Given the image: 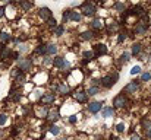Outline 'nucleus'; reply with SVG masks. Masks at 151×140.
<instances>
[{
	"label": "nucleus",
	"instance_id": "10",
	"mask_svg": "<svg viewBox=\"0 0 151 140\" xmlns=\"http://www.w3.org/2000/svg\"><path fill=\"white\" fill-rule=\"evenodd\" d=\"M54 99H56V95L54 93H46V95H43L41 96V102L43 104H46V105H49V104H52V102H54Z\"/></svg>",
	"mask_w": 151,
	"mask_h": 140
},
{
	"label": "nucleus",
	"instance_id": "54",
	"mask_svg": "<svg viewBox=\"0 0 151 140\" xmlns=\"http://www.w3.org/2000/svg\"><path fill=\"white\" fill-rule=\"evenodd\" d=\"M92 2H101V0H92Z\"/></svg>",
	"mask_w": 151,
	"mask_h": 140
},
{
	"label": "nucleus",
	"instance_id": "11",
	"mask_svg": "<svg viewBox=\"0 0 151 140\" xmlns=\"http://www.w3.org/2000/svg\"><path fill=\"white\" fill-rule=\"evenodd\" d=\"M113 115H114V108L113 107H104V108H101V117L109 118V117H113Z\"/></svg>",
	"mask_w": 151,
	"mask_h": 140
},
{
	"label": "nucleus",
	"instance_id": "41",
	"mask_svg": "<svg viewBox=\"0 0 151 140\" xmlns=\"http://www.w3.org/2000/svg\"><path fill=\"white\" fill-rule=\"evenodd\" d=\"M141 123H142V127H144V128H148V127H150V120L142 118V121H141Z\"/></svg>",
	"mask_w": 151,
	"mask_h": 140
},
{
	"label": "nucleus",
	"instance_id": "37",
	"mask_svg": "<svg viewBox=\"0 0 151 140\" xmlns=\"http://www.w3.org/2000/svg\"><path fill=\"white\" fill-rule=\"evenodd\" d=\"M141 79H142V82H148L150 79H151V75L147 72V73H142V76H141Z\"/></svg>",
	"mask_w": 151,
	"mask_h": 140
},
{
	"label": "nucleus",
	"instance_id": "3",
	"mask_svg": "<svg viewBox=\"0 0 151 140\" xmlns=\"http://www.w3.org/2000/svg\"><path fill=\"white\" fill-rule=\"evenodd\" d=\"M116 83V80L113 79V76H110V75H107V76H103L101 79H100V85L103 86V88H111L113 85Z\"/></svg>",
	"mask_w": 151,
	"mask_h": 140
},
{
	"label": "nucleus",
	"instance_id": "31",
	"mask_svg": "<svg viewBox=\"0 0 151 140\" xmlns=\"http://www.w3.org/2000/svg\"><path fill=\"white\" fill-rule=\"evenodd\" d=\"M46 48H47V45H38L35 48V53L37 54H46Z\"/></svg>",
	"mask_w": 151,
	"mask_h": 140
},
{
	"label": "nucleus",
	"instance_id": "9",
	"mask_svg": "<svg viewBox=\"0 0 151 140\" xmlns=\"http://www.w3.org/2000/svg\"><path fill=\"white\" fill-rule=\"evenodd\" d=\"M139 88V83L138 82H131V83H128L126 86H125V92H128V93H133V92H136V89Z\"/></svg>",
	"mask_w": 151,
	"mask_h": 140
},
{
	"label": "nucleus",
	"instance_id": "16",
	"mask_svg": "<svg viewBox=\"0 0 151 140\" xmlns=\"http://www.w3.org/2000/svg\"><path fill=\"white\" fill-rule=\"evenodd\" d=\"M63 63H65V59L60 57V56H57V57L53 59V66H56V67H59V69L63 67Z\"/></svg>",
	"mask_w": 151,
	"mask_h": 140
},
{
	"label": "nucleus",
	"instance_id": "12",
	"mask_svg": "<svg viewBox=\"0 0 151 140\" xmlns=\"http://www.w3.org/2000/svg\"><path fill=\"white\" fill-rule=\"evenodd\" d=\"M145 32H147V24H144V22H139V24H136V26H135V34L144 35Z\"/></svg>",
	"mask_w": 151,
	"mask_h": 140
},
{
	"label": "nucleus",
	"instance_id": "53",
	"mask_svg": "<svg viewBox=\"0 0 151 140\" xmlns=\"http://www.w3.org/2000/svg\"><path fill=\"white\" fill-rule=\"evenodd\" d=\"M148 60H150V61H151V54H150V56H148Z\"/></svg>",
	"mask_w": 151,
	"mask_h": 140
},
{
	"label": "nucleus",
	"instance_id": "34",
	"mask_svg": "<svg viewBox=\"0 0 151 140\" xmlns=\"http://www.w3.org/2000/svg\"><path fill=\"white\" fill-rule=\"evenodd\" d=\"M0 40H2L3 42H6V41H9V40H11V37H9V34H8V32H2V34H0Z\"/></svg>",
	"mask_w": 151,
	"mask_h": 140
},
{
	"label": "nucleus",
	"instance_id": "25",
	"mask_svg": "<svg viewBox=\"0 0 151 140\" xmlns=\"http://www.w3.org/2000/svg\"><path fill=\"white\" fill-rule=\"evenodd\" d=\"M98 86H91V88H88V91H87V95H97L98 93Z\"/></svg>",
	"mask_w": 151,
	"mask_h": 140
},
{
	"label": "nucleus",
	"instance_id": "35",
	"mask_svg": "<svg viewBox=\"0 0 151 140\" xmlns=\"http://www.w3.org/2000/svg\"><path fill=\"white\" fill-rule=\"evenodd\" d=\"M114 9L117 12H122V10H125V5L123 3H114Z\"/></svg>",
	"mask_w": 151,
	"mask_h": 140
},
{
	"label": "nucleus",
	"instance_id": "14",
	"mask_svg": "<svg viewBox=\"0 0 151 140\" xmlns=\"http://www.w3.org/2000/svg\"><path fill=\"white\" fill-rule=\"evenodd\" d=\"M131 12H132V15H136V16H139V18H142L144 15H147L145 10H144L141 6H135L133 9H131Z\"/></svg>",
	"mask_w": 151,
	"mask_h": 140
},
{
	"label": "nucleus",
	"instance_id": "45",
	"mask_svg": "<svg viewBox=\"0 0 151 140\" xmlns=\"http://www.w3.org/2000/svg\"><path fill=\"white\" fill-rule=\"evenodd\" d=\"M69 67H71V63H69V61H65V63H63V67H62V69H63V70H68Z\"/></svg>",
	"mask_w": 151,
	"mask_h": 140
},
{
	"label": "nucleus",
	"instance_id": "51",
	"mask_svg": "<svg viewBox=\"0 0 151 140\" xmlns=\"http://www.w3.org/2000/svg\"><path fill=\"white\" fill-rule=\"evenodd\" d=\"M3 48H5V45H3V44H2V42H0V51H2V50H3Z\"/></svg>",
	"mask_w": 151,
	"mask_h": 140
},
{
	"label": "nucleus",
	"instance_id": "28",
	"mask_svg": "<svg viewBox=\"0 0 151 140\" xmlns=\"http://www.w3.org/2000/svg\"><path fill=\"white\" fill-rule=\"evenodd\" d=\"M69 16H71V10H65L63 15H62V22L66 24V22L69 21Z\"/></svg>",
	"mask_w": 151,
	"mask_h": 140
},
{
	"label": "nucleus",
	"instance_id": "32",
	"mask_svg": "<svg viewBox=\"0 0 151 140\" xmlns=\"http://www.w3.org/2000/svg\"><path fill=\"white\" fill-rule=\"evenodd\" d=\"M84 57H85V60L90 61V60H92L95 56H94V51H85V53H84Z\"/></svg>",
	"mask_w": 151,
	"mask_h": 140
},
{
	"label": "nucleus",
	"instance_id": "39",
	"mask_svg": "<svg viewBox=\"0 0 151 140\" xmlns=\"http://www.w3.org/2000/svg\"><path fill=\"white\" fill-rule=\"evenodd\" d=\"M11 59L18 61V60H19V53H18V51H13V53H11Z\"/></svg>",
	"mask_w": 151,
	"mask_h": 140
},
{
	"label": "nucleus",
	"instance_id": "20",
	"mask_svg": "<svg viewBox=\"0 0 151 140\" xmlns=\"http://www.w3.org/2000/svg\"><path fill=\"white\" fill-rule=\"evenodd\" d=\"M81 38L85 40V41L92 40V38H94V32H92V31H84V32L81 34Z\"/></svg>",
	"mask_w": 151,
	"mask_h": 140
},
{
	"label": "nucleus",
	"instance_id": "7",
	"mask_svg": "<svg viewBox=\"0 0 151 140\" xmlns=\"http://www.w3.org/2000/svg\"><path fill=\"white\" fill-rule=\"evenodd\" d=\"M92 51H94V56H95V57H100V56L107 54V47H106L104 44H97Z\"/></svg>",
	"mask_w": 151,
	"mask_h": 140
},
{
	"label": "nucleus",
	"instance_id": "26",
	"mask_svg": "<svg viewBox=\"0 0 151 140\" xmlns=\"http://www.w3.org/2000/svg\"><path fill=\"white\" fill-rule=\"evenodd\" d=\"M15 80H16V83H25V76H24V72H21L16 77H15Z\"/></svg>",
	"mask_w": 151,
	"mask_h": 140
},
{
	"label": "nucleus",
	"instance_id": "5",
	"mask_svg": "<svg viewBox=\"0 0 151 140\" xmlns=\"http://www.w3.org/2000/svg\"><path fill=\"white\" fill-rule=\"evenodd\" d=\"M126 105V96L125 95H117L113 99V107L114 108H123Z\"/></svg>",
	"mask_w": 151,
	"mask_h": 140
},
{
	"label": "nucleus",
	"instance_id": "36",
	"mask_svg": "<svg viewBox=\"0 0 151 140\" xmlns=\"http://www.w3.org/2000/svg\"><path fill=\"white\" fill-rule=\"evenodd\" d=\"M6 121H8V115L6 114H0V125L6 124Z\"/></svg>",
	"mask_w": 151,
	"mask_h": 140
},
{
	"label": "nucleus",
	"instance_id": "33",
	"mask_svg": "<svg viewBox=\"0 0 151 140\" xmlns=\"http://www.w3.org/2000/svg\"><path fill=\"white\" fill-rule=\"evenodd\" d=\"M129 57H131L129 53H123V54L120 56V61H122V63H128V61H129Z\"/></svg>",
	"mask_w": 151,
	"mask_h": 140
},
{
	"label": "nucleus",
	"instance_id": "40",
	"mask_svg": "<svg viewBox=\"0 0 151 140\" xmlns=\"http://www.w3.org/2000/svg\"><path fill=\"white\" fill-rule=\"evenodd\" d=\"M125 40H126V34H123V32H122V34H119V38H117V42L120 44V42H123Z\"/></svg>",
	"mask_w": 151,
	"mask_h": 140
},
{
	"label": "nucleus",
	"instance_id": "38",
	"mask_svg": "<svg viewBox=\"0 0 151 140\" xmlns=\"http://www.w3.org/2000/svg\"><path fill=\"white\" fill-rule=\"evenodd\" d=\"M139 72H141V67L139 66H133L132 70H131V75H138Z\"/></svg>",
	"mask_w": 151,
	"mask_h": 140
},
{
	"label": "nucleus",
	"instance_id": "21",
	"mask_svg": "<svg viewBox=\"0 0 151 140\" xmlns=\"http://www.w3.org/2000/svg\"><path fill=\"white\" fill-rule=\"evenodd\" d=\"M141 50H142V45H141L139 42H135V44L132 45V56H138V54L141 53Z\"/></svg>",
	"mask_w": 151,
	"mask_h": 140
},
{
	"label": "nucleus",
	"instance_id": "46",
	"mask_svg": "<svg viewBox=\"0 0 151 140\" xmlns=\"http://www.w3.org/2000/svg\"><path fill=\"white\" fill-rule=\"evenodd\" d=\"M18 47H19V50H21V51H27V45L21 44V45H18Z\"/></svg>",
	"mask_w": 151,
	"mask_h": 140
},
{
	"label": "nucleus",
	"instance_id": "15",
	"mask_svg": "<svg viewBox=\"0 0 151 140\" xmlns=\"http://www.w3.org/2000/svg\"><path fill=\"white\" fill-rule=\"evenodd\" d=\"M56 53H57V45H56V44H47L46 54H49V56H54Z\"/></svg>",
	"mask_w": 151,
	"mask_h": 140
},
{
	"label": "nucleus",
	"instance_id": "19",
	"mask_svg": "<svg viewBox=\"0 0 151 140\" xmlns=\"http://www.w3.org/2000/svg\"><path fill=\"white\" fill-rule=\"evenodd\" d=\"M81 13H78V12H73V10H71V16H69V21H73V22H79L81 21Z\"/></svg>",
	"mask_w": 151,
	"mask_h": 140
},
{
	"label": "nucleus",
	"instance_id": "8",
	"mask_svg": "<svg viewBox=\"0 0 151 140\" xmlns=\"http://www.w3.org/2000/svg\"><path fill=\"white\" fill-rule=\"evenodd\" d=\"M101 108H103V104H101V102H98V101L90 102V105H88V111H90V112H92V114H97L98 111H101Z\"/></svg>",
	"mask_w": 151,
	"mask_h": 140
},
{
	"label": "nucleus",
	"instance_id": "22",
	"mask_svg": "<svg viewBox=\"0 0 151 140\" xmlns=\"http://www.w3.org/2000/svg\"><path fill=\"white\" fill-rule=\"evenodd\" d=\"M56 89H57V92L62 93V95H68V93H69V86H68V85H59Z\"/></svg>",
	"mask_w": 151,
	"mask_h": 140
},
{
	"label": "nucleus",
	"instance_id": "55",
	"mask_svg": "<svg viewBox=\"0 0 151 140\" xmlns=\"http://www.w3.org/2000/svg\"><path fill=\"white\" fill-rule=\"evenodd\" d=\"M16 2H19V3H21V2H22V0H16Z\"/></svg>",
	"mask_w": 151,
	"mask_h": 140
},
{
	"label": "nucleus",
	"instance_id": "52",
	"mask_svg": "<svg viewBox=\"0 0 151 140\" xmlns=\"http://www.w3.org/2000/svg\"><path fill=\"white\" fill-rule=\"evenodd\" d=\"M110 140H119V139H117V137H113V136H111V137H110Z\"/></svg>",
	"mask_w": 151,
	"mask_h": 140
},
{
	"label": "nucleus",
	"instance_id": "48",
	"mask_svg": "<svg viewBox=\"0 0 151 140\" xmlns=\"http://www.w3.org/2000/svg\"><path fill=\"white\" fill-rule=\"evenodd\" d=\"M147 137L151 140V127H150V128H147Z\"/></svg>",
	"mask_w": 151,
	"mask_h": 140
},
{
	"label": "nucleus",
	"instance_id": "47",
	"mask_svg": "<svg viewBox=\"0 0 151 140\" xmlns=\"http://www.w3.org/2000/svg\"><path fill=\"white\" fill-rule=\"evenodd\" d=\"M50 63H53V60H50L49 57H46L44 59V64H50Z\"/></svg>",
	"mask_w": 151,
	"mask_h": 140
},
{
	"label": "nucleus",
	"instance_id": "1",
	"mask_svg": "<svg viewBox=\"0 0 151 140\" xmlns=\"http://www.w3.org/2000/svg\"><path fill=\"white\" fill-rule=\"evenodd\" d=\"M32 67V60L31 59H19L18 60V69L21 72H28Z\"/></svg>",
	"mask_w": 151,
	"mask_h": 140
},
{
	"label": "nucleus",
	"instance_id": "42",
	"mask_svg": "<svg viewBox=\"0 0 151 140\" xmlns=\"http://www.w3.org/2000/svg\"><path fill=\"white\" fill-rule=\"evenodd\" d=\"M116 130H117L119 133H123V131H125V124H123V123H120V124H117V127H116Z\"/></svg>",
	"mask_w": 151,
	"mask_h": 140
},
{
	"label": "nucleus",
	"instance_id": "6",
	"mask_svg": "<svg viewBox=\"0 0 151 140\" xmlns=\"http://www.w3.org/2000/svg\"><path fill=\"white\" fill-rule=\"evenodd\" d=\"M38 16H40L43 21H49L50 18H53V13H52V10H50L49 8H41V9L38 10Z\"/></svg>",
	"mask_w": 151,
	"mask_h": 140
},
{
	"label": "nucleus",
	"instance_id": "13",
	"mask_svg": "<svg viewBox=\"0 0 151 140\" xmlns=\"http://www.w3.org/2000/svg\"><path fill=\"white\" fill-rule=\"evenodd\" d=\"M47 118L52 121V123H54V121H57L59 118H60V114H59V109H56V111H49V114H47Z\"/></svg>",
	"mask_w": 151,
	"mask_h": 140
},
{
	"label": "nucleus",
	"instance_id": "17",
	"mask_svg": "<svg viewBox=\"0 0 151 140\" xmlns=\"http://www.w3.org/2000/svg\"><path fill=\"white\" fill-rule=\"evenodd\" d=\"M103 26H104V24H103L101 19H94L91 22V28H94V29H101Z\"/></svg>",
	"mask_w": 151,
	"mask_h": 140
},
{
	"label": "nucleus",
	"instance_id": "29",
	"mask_svg": "<svg viewBox=\"0 0 151 140\" xmlns=\"http://www.w3.org/2000/svg\"><path fill=\"white\" fill-rule=\"evenodd\" d=\"M47 25H49V28L54 29V28L57 26V22H56V19H54V18H50V19L47 21Z\"/></svg>",
	"mask_w": 151,
	"mask_h": 140
},
{
	"label": "nucleus",
	"instance_id": "18",
	"mask_svg": "<svg viewBox=\"0 0 151 140\" xmlns=\"http://www.w3.org/2000/svg\"><path fill=\"white\" fill-rule=\"evenodd\" d=\"M19 5H21V8H22L24 10H30V9L32 8V2H31V0H22Z\"/></svg>",
	"mask_w": 151,
	"mask_h": 140
},
{
	"label": "nucleus",
	"instance_id": "4",
	"mask_svg": "<svg viewBox=\"0 0 151 140\" xmlns=\"http://www.w3.org/2000/svg\"><path fill=\"white\" fill-rule=\"evenodd\" d=\"M73 98H75V101H78V102H81V104H85V102L88 101V95H87L85 91H76V92L73 93Z\"/></svg>",
	"mask_w": 151,
	"mask_h": 140
},
{
	"label": "nucleus",
	"instance_id": "44",
	"mask_svg": "<svg viewBox=\"0 0 151 140\" xmlns=\"http://www.w3.org/2000/svg\"><path fill=\"white\" fill-rule=\"evenodd\" d=\"M69 123H71V124H75V123H76V115H71V117H69Z\"/></svg>",
	"mask_w": 151,
	"mask_h": 140
},
{
	"label": "nucleus",
	"instance_id": "2",
	"mask_svg": "<svg viewBox=\"0 0 151 140\" xmlns=\"http://www.w3.org/2000/svg\"><path fill=\"white\" fill-rule=\"evenodd\" d=\"M81 12H82L84 16H92V15L95 13V6H94L92 3H90V2H84Z\"/></svg>",
	"mask_w": 151,
	"mask_h": 140
},
{
	"label": "nucleus",
	"instance_id": "23",
	"mask_svg": "<svg viewBox=\"0 0 151 140\" xmlns=\"http://www.w3.org/2000/svg\"><path fill=\"white\" fill-rule=\"evenodd\" d=\"M11 53H12V51H11V50H8V48L5 47L2 51H0V60H6V59L11 56Z\"/></svg>",
	"mask_w": 151,
	"mask_h": 140
},
{
	"label": "nucleus",
	"instance_id": "27",
	"mask_svg": "<svg viewBox=\"0 0 151 140\" xmlns=\"http://www.w3.org/2000/svg\"><path fill=\"white\" fill-rule=\"evenodd\" d=\"M50 133H52V134H54V136H57V134L60 133V127H57V125L52 124V125H50Z\"/></svg>",
	"mask_w": 151,
	"mask_h": 140
},
{
	"label": "nucleus",
	"instance_id": "24",
	"mask_svg": "<svg viewBox=\"0 0 151 140\" xmlns=\"http://www.w3.org/2000/svg\"><path fill=\"white\" fill-rule=\"evenodd\" d=\"M63 31H65V26H63V25H57V26L54 28V35H56V37H62V35H63Z\"/></svg>",
	"mask_w": 151,
	"mask_h": 140
},
{
	"label": "nucleus",
	"instance_id": "30",
	"mask_svg": "<svg viewBox=\"0 0 151 140\" xmlns=\"http://www.w3.org/2000/svg\"><path fill=\"white\" fill-rule=\"evenodd\" d=\"M47 114H49V108H47V107L40 108V117H41V118H47Z\"/></svg>",
	"mask_w": 151,
	"mask_h": 140
},
{
	"label": "nucleus",
	"instance_id": "43",
	"mask_svg": "<svg viewBox=\"0 0 151 140\" xmlns=\"http://www.w3.org/2000/svg\"><path fill=\"white\" fill-rule=\"evenodd\" d=\"M11 98H12V99H13V101H15V102H18V101H19V99H21V98H22V95H21V93H19V92H18V93H16V95H12V96H11Z\"/></svg>",
	"mask_w": 151,
	"mask_h": 140
},
{
	"label": "nucleus",
	"instance_id": "49",
	"mask_svg": "<svg viewBox=\"0 0 151 140\" xmlns=\"http://www.w3.org/2000/svg\"><path fill=\"white\" fill-rule=\"evenodd\" d=\"M3 15H5V9H3V8H2V9H0V18H2V16H3Z\"/></svg>",
	"mask_w": 151,
	"mask_h": 140
},
{
	"label": "nucleus",
	"instance_id": "50",
	"mask_svg": "<svg viewBox=\"0 0 151 140\" xmlns=\"http://www.w3.org/2000/svg\"><path fill=\"white\" fill-rule=\"evenodd\" d=\"M132 140H139V136H138V134H135V136L132 137Z\"/></svg>",
	"mask_w": 151,
	"mask_h": 140
}]
</instances>
